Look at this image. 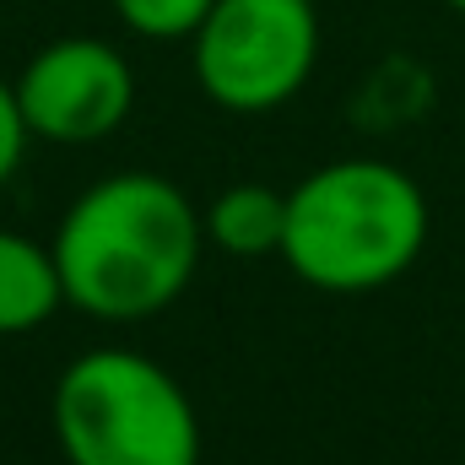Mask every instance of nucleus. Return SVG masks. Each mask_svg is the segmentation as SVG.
Masks as SVG:
<instances>
[{"label":"nucleus","mask_w":465,"mask_h":465,"mask_svg":"<svg viewBox=\"0 0 465 465\" xmlns=\"http://www.w3.org/2000/svg\"><path fill=\"white\" fill-rule=\"evenodd\" d=\"M314 0H217L190 38V76L223 114H276L320 71Z\"/></svg>","instance_id":"4"},{"label":"nucleus","mask_w":465,"mask_h":465,"mask_svg":"<svg viewBox=\"0 0 465 465\" xmlns=\"http://www.w3.org/2000/svg\"><path fill=\"white\" fill-rule=\"evenodd\" d=\"M217 0H109L114 22L146 44H190Z\"/></svg>","instance_id":"9"},{"label":"nucleus","mask_w":465,"mask_h":465,"mask_svg":"<svg viewBox=\"0 0 465 465\" xmlns=\"http://www.w3.org/2000/svg\"><path fill=\"white\" fill-rule=\"evenodd\" d=\"M433 109V71L411 54H384L351 93V119L373 135L406 130Z\"/></svg>","instance_id":"8"},{"label":"nucleus","mask_w":465,"mask_h":465,"mask_svg":"<svg viewBox=\"0 0 465 465\" xmlns=\"http://www.w3.org/2000/svg\"><path fill=\"white\" fill-rule=\"evenodd\" d=\"M49 249L65 309L98 325H141L190 292L206 260V223L168 173L119 168L60 212Z\"/></svg>","instance_id":"1"},{"label":"nucleus","mask_w":465,"mask_h":465,"mask_svg":"<svg viewBox=\"0 0 465 465\" xmlns=\"http://www.w3.org/2000/svg\"><path fill=\"white\" fill-rule=\"evenodd\" d=\"M206 249L228 260H271L287 238V190L271 184H228L212 206H201Z\"/></svg>","instance_id":"7"},{"label":"nucleus","mask_w":465,"mask_h":465,"mask_svg":"<svg viewBox=\"0 0 465 465\" xmlns=\"http://www.w3.org/2000/svg\"><path fill=\"white\" fill-rule=\"evenodd\" d=\"M444 5H450V11H455V16H465V0H444Z\"/></svg>","instance_id":"11"},{"label":"nucleus","mask_w":465,"mask_h":465,"mask_svg":"<svg viewBox=\"0 0 465 465\" xmlns=\"http://www.w3.org/2000/svg\"><path fill=\"white\" fill-rule=\"evenodd\" d=\"M27 146H33V135H27V124H22V109H16V93H11V82L0 76V190L22 173V163H27Z\"/></svg>","instance_id":"10"},{"label":"nucleus","mask_w":465,"mask_h":465,"mask_svg":"<svg viewBox=\"0 0 465 465\" xmlns=\"http://www.w3.org/2000/svg\"><path fill=\"white\" fill-rule=\"evenodd\" d=\"M433 232L422 184L390 157H336L287 190L282 265L331 298H362L401 282Z\"/></svg>","instance_id":"2"},{"label":"nucleus","mask_w":465,"mask_h":465,"mask_svg":"<svg viewBox=\"0 0 465 465\" xmlns=\"http://www.w3.org/2000/svg\"><path fill=\"white\" fill-rule=\"evenodd\" d=\"M65 309V282L49 238L0 228V341L44 331Z\"/></svg>","instance_id":"6"},{"label":"nucleus","mask_w":465,"mask_h":465,"mask_svg":"<svg viewBox=\"0 0 465 465\" xmlns=\"http://www.w3.org/2000/svg\"><path fill=\"white\" fill-rule=\"evenodd\" d=\"M65 465H201L206 428L173 368L135 347L76 351L49 395Z\"/></svg>","instance_id":"3"},{"label":"nucleus","mask_w":465,"mask_h":465,"mask_svg":"<svg viewBox=\"0 0 465 465\" xmlns=\"http://www.w3.org/2000/svg\"><path fill=\"white\" fill-rule=\"evenodd\" d=\"M11 93L33 141L98 146L135 109V65L98 33H65L22 60Z\"/></svg>","instance_id":"5"}]
</instances>
